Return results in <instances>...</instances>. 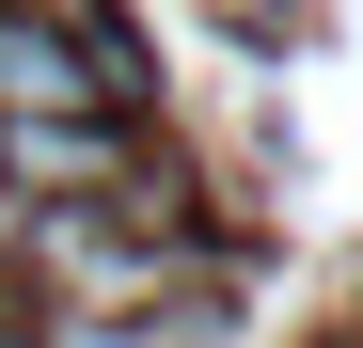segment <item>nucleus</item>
Instances as JSON below:
<instances>
[{"mask_svg":"<svg viewBox=\"0 0 363 348\" xmlns=\"http://www.w3.org/2000/svg\"><path fill=\"white\" fill-rule=\"evenodd\" d=\"M143 64L111 32H64V16H16L0 0V127H127Z\"/></svg>","mask_w":363,"mask_h":348,"instance_id":"obj_1","label":"nucleus"},{"mask_svg":"<svg viewBox=\"0 0 363 348\" xmlns=\"http://www.w3.org/2000/svg\"><path fill=\"white\" fill-rule=\"evenodd\" d=\"M16 16H64V32H111V16H95V0H16Z\"/></svg>","mask_w":363,"mask_h":348,"instance_id":"obj_3","label":"nucleus"},{"mask_svg":"<svg viewBox=\"0 0 363 348\" xmlns=\"http://www.w3.org/2000/svg\"><path fill=\"white\" fill-rule=\"evenodd\" d=\"M0 190H127V127H0Z\"/></svg>","mask_w":363,"mask_h":348,"instance_id":"obj_2","label":"nucleus"}]
</instances>
